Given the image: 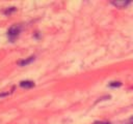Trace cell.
Returning <instances> with one entry per match:
<instances>
[{
  "instance_id": "cell-1",
  "label": "cell",
  "mask_w": 133,
  "mask_h": 124,
  "mask_svg": "<svg viewBox=\"0 0 133 124\" xmlns=\"http://www.w3.org/2000/svg\"><path fill=\"white\" fill-rule=\"evenodd\" d=\"M111 3L119 8H123L129 3V1H127V0H118V1H112Z\"/></svg>"
},
{
  "instance_id": "cell-2",
  "label": "cell",
  "mask_w": 133,
  "mask_h": 124,
  "mask_svg": "<svg viewBox=\"0 0 133 124\" xmlns=\"http://www.w3.org/2000/svg\"><path fill=\"white\" fill-rule=\"evenodd\" d=\"M19 32H20V28L17 27V26H12L8 30V35L9 36H16V35H18Z\"/></svg>"
},
{
  "instance_id": "cell-3",
  "label": "cell",
  "mask_w": 133,
  "mask_h": 124,
  "mask_svg": "<svg viewBox=\"0 0 133 124\" xmlns=\"http://www.w3.org/2000/svg\"><path fill=\"white\" fill-rule=\"evenodd\" d=\"M20 86L22 88H31V87L34 86V84H33V82H31V81H22L20 83Z\"/></svg>"
},
{
  "instance_id": "cell-4",
  "label": "cell",
  "mask_w": 133,
  "mask_h": 124,
  "mask_svg": "<svg viewBox=\"0 0 133 124\" xmlns=\"http://www.w3.org/2000/svg\"><path fill=\"white\" fill-rule=\"evenodd\" d=\"M33 60V57H30L29 59H27V60H24V61H22V62H20V64L21 65H25V64H27V63H29L30 61H32Z\"/></svg>"
},
{
  "instance_id": "cell-5",
  "label": "cell",
  "mask_w": 133,
  "mask_h": 124,
  "mask_svg": "<svg viewBox=\"0 0 133 124\" xmlns=\"http://www.w3.org/2000/svg\"><path fill=\"white\" fill-rule=\"evenodd\" d=\"M111 87H120V86H122V83L121 82H112L110 84Z\"/></svg>"
}]
</instances>
